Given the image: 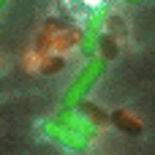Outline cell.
Masks as SVG:
<instances>
[{"label": "cell", "mask_w": 155, "mask_h": 155, "mask_svg": "<svg viewBox=\"0 0 155 155\" xmlns=\"http://www.w3.org/2000/svg\"><path fill=\"white\" fill-rule=\"evenodd\" d=\"M104 74H106V60H104V57L87 60V65L76 74L74 84L65 90V95H63V109H76L82 101H87V93L95 87V82H98Z\"/></svg>", "instance_id": "obj_1"}, {"label": "cell", "mask_w": 155, "mask_h": 155, "mask_svg": "<svg viewBox=\"0 0 155 155\" xmlns=\"http://www.w3.org/2000/svg\"><path fill=\"white\" fill-rule=\"evenodd\" d=\"M44 131H46V136L49 139H54V142H60L63 147H68V150H74V153H82V150H87V139L82 136V134H76L71 125H65V123H60L57 117H52V120H46V125H44Z\"/></svg>", "instance_id": "obj_2"}, {"label": "cell", "mask_w": 155, "mask_h": 155, "mask_svg": "<svg viewBox=\"0 0 155 155\" xmlns=\"http://www.w3.org/2000/svg\"><path fill=\"white\" fill-rule=\"evenodd\" d=\"M101 25H104V14H98V16H90L87 27L82 30V44H79V49H82V54H84L87 60H93V57H95V52H98V35H101Z\"/></svg>", "instance_id": "obj_3"}, {"label": "cell", "mask_w": 155, "mask_h": 155, "mask_svg": "<svg viewBox=\"0 0 155 155\" xmlns=\"http://www.w3.org/2000/svg\"><path fill=\"white\" fill-rule=\"evenodd\" d=\"M54 117H57L60 123L71 125L76 134H82L87 142H90V139H95V134H98V128H95V125H93L82 112H76V109H63V112H60V114H54Z\"/></svg>", "instance_id": "obj_4"}, {"label": "cell", "mask_w": 155, "mask_h": 155, "mask_svg": "<svg viewBox=\"0 0 155 155\" xmlns=\"http://www.w3.org/2000/svg\"><path fill=\"white\" fill-rule=\"evenodd\" d=\"M109 123L117 128V131H123V134H128V136H139L142 131H144V125H142V120L139 117H134L128 109H114L112 114H109Z\"/></svg>", "instance_id": "obj_5"}, {"label": "cell", "mask_w": 155, "mask_h": 155, "mask_svg": "<svg viewBox=\"0 0 155 155\" xmlns=\"http://www.w3.org/2000/svg\"><path fill=\"white\" fill-rule=\"evenodd\" d=\"M76 112H82L95 128H104V125H109V114L101 109V106H95V104H90V101H82L79 106H76Z\"/></svg>", "instance_id": "obj_6"}, {"label": "cell", "mask_w": 155, "mask_h": 155, "mask_svg": "<svg viewBox=\"0 0 155 155\" xmlns=\"http://www.w3.org/2000/svg\"><path fill=\"white\" fill-rule=\"evenodd\" d=\"M117 54H120L117 38H112L109 33H101V35H98V57H104V60L109 63V60H114Z\"/></svg>", "instance_id": "obj_7"}, {"label": "cell", "mask_w": 155, "mask_h": 155, "mask_svg": "<svg viewBox=\"0 0 155 155\" xmlns=\"http://www.w3.org/2000/svg\"><path fill=\"white\" fill-rule=\"evenodd\" d=\"M63 65H65L63 54H49V57L41 60V71L44 74H57V71H63Z\"/></svg>", "instance_id": "obj_8"}, {"label": "cell", "mask_w": 155, "mask_h": 155, "mask_svg": "<svg viewBox=\"0 0 155 155\" xmlns=\"http://www.w3.org/2000/svg\"><path fill=\"white\" fill-rule=\"evenodd\" d=\"M109 27H112V33H109L112 38H117V35H125V27H123V22H120V19H114V16H112V19H109Z\"/></svg>", "instance_id": "obj_9"}, {"label": "cell", "mask_w": 155, "mask_h": 155, "mask_svg": "<svg viewBox=\"0 0 155 155\" xmlns=\"http://www.w3.org/2000/svg\"><path fill=\"white\" fill-rule=\"evenodd\" d=\"M125 3H131V5H139V3H142V0H125Z\"/></svg>", "instance_id": "obj_10"}, {"label": "cell", "mask_w": 155, "mask_h": 155, "mask_svg": "<svg viewBox=\"0 0 155 155\" xmlns=\"http://www.w3.org/2000/svg\"><path fill=\"white\" fill-rule=\"evenodd\" d=\"M3 5H5V0H0V11H3Z\"/></svg>", "instance_id": "obj_11"}]
</instances>
